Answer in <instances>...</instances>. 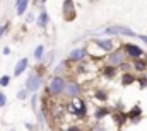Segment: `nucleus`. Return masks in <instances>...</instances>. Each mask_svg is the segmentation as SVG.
<instances>
[{
  "mask_svg": "<svg viewBox=\"0 0 147 131\" xmlns=\"http://www.w3.org/2000/svg\"><path fill=\"white\" fill-rule=\"evenodd\" d=\"M65 85H67L65 77H51V80L48 84V94L51 97H60L65 90Z\"/></svg>",
  "mask_w": 147,
  "mask_h": 131,
  "instance_id": "1",
  "label": "nucleus"
},
{
  "mask_svg": "<svg viewBox=\"0 0 147 131\" xmlns=\"http://www.w3.org/2000/svg\"><path fill=\"white\" fill-rule=\"evenodd\" d=\"M67 111L72 112L75 118H86V114H87V104H86L84 99H80V97L74 99L72 102L67 104Z\"/></svg>",
  "mask_w": 147,
  "mask_h": 131,
  "instance_id": "2",
  "label": "nucleus"
},
{
  "mask_svg": "<svg viewBox=\"0 0 147 131\" xmlns=\"http://www.w3.org/2000/svg\"><path fill=\"white\" fill-rule=\"evenodd\" d=\"M103 34L106 36H128V37H137V33L132 31L127 26H108L103 29Z\"/></svg>",
  "mask_w": 147,
  "mask_h": 131,
  "instance_id": "3",
  "label": "nucleus"
},
{
  "mask_svg": "<svg viewBox=\"0 0 147 131\" xmlns=\"http://www.w3.org/2000/svg\"><path fill=\"white\" fill-rule=\"evenodd\" d=\"M121 49H123L125 56L130 58L132 61H134V60H139V58H144V55H146V51H144L140 46L134 44V43H125V44L121 46Z\"/></svg>",
  "mask_w": 147,
  "mask_h": 131,
  "instance_id": "4",
  "label": "nucleus"
},
{
  "mask_svg": "<svg viewBox=\"0 0 147 131\" xmlns=\"http://www.w3.org/2000/svg\"><path fill=\"white\" fill-rule=\"evenodd\" d=\"M41 85H43V75L41 73H38V72H31L29 73V77H28V80H26V90L28 92H38L39 89H41Z\"/></svg>",
  "mask_w": 147,
  "mask_h": 131,
  "instance_id": "5",
  "label": "nucleus"
},
{
  "mask_svg": "<svg viewBox=\"0 0 147 131\" xmlns=\"http://www.w3.org/2000/svg\"><path fill=\"white\" fill-rule=\"evenodd\" d=\"M106 60H108V65L113 66V68H116V70L123 65V63H127V56H125V53H123V49H121V48H120V49L111 51Z\"/></svg>",
  "mask_w": 147,
  "mask_h": 131,
  "instance_id": "6",
  "label": "nucleus"
},
{
  "mask_svg": "<svg viewBox=\"0 0 147 131\" xmlns=\"http://www.w3.org/2000/svg\"><path fill=\"white\" fill-rule=\"evenodd\" d=\"M63 94H65L69 99H72V100L74 99H79L80 97V94H82V87H80L79 82H75V80H69L67 85H65Z\"/></svg>",
  "mask_w": 147,
  "mask_h": 131,
  "instance_id": "7",
  "label": "nucleus"
},
{
  "mask_svg": "<svg viewBox=\"0 0 147 131\" xmlns=\"http://www.w3.org/2000/svg\"><path fill=\"white\" fill-rule=\"evenodd\" d=\"M86 56H87V49L86 48H75V49H72V53L69 55V61L80 63V61L86 60Z\"/></svg>",
  "mask_w": 147,
  "mask_h": 131,
  "instance_id": "8",
  "label": "nucleus"
},
{
  "mask_svg": "<svg viewBox=\"0 0 147 131\" xmlns=\"http://www.w3.org/2000/svg\"><path fill=\"white\" fill-rule=\"evenodd\" d=\"M63 17H65V21H74L75 19V3L72 0L63 2Z\"/></svg>",
  "mask_w": 147,
  "mask_h": 131,
  "instance_id": "9",
  "label": "nucleus"
},
{
  "mask_svg": "<svg viewBox=\"0 0 147 131\" xmlns=\"http://www.w3.org/2000/svg\"><path fill=\"white\" fill-rule=\"evenodd\" d=\"M92 41H94V44L99 46L105 53H111V51H115L113 39H99V37H96V39H92Z\"/></svg>",
  "mask_w": 147,
  "mask_h": 131,
  "instance_id": "10",
  "label": "nucleus"
},
{
  "mask_svg": "<svg viewBox=\"0 0 147 131\" xmlns=\"http://www.w3.org/2000/svg\"><path fill=\"white\" fill-rule=\"evenodd\" d=\"M28 68H29V60L28 58H21L14 66V77H21Z\"/></svg>",
  "mask_w": 147,
  "mask_h": 131,
  "instance_id": "11",
  "label": "nucleus"
},
{
  "mask_svg": "<svg viewBox=\"0 0 147 131\" xmlns=\"http://www.w3.org/2000/svg\"><path fill=\"white\" fill-rule=\"evenodd\" d=\"M140 118H142V109H140V106H135L134 109H130V111L127 112V119H128L130 123H139Z\"/></svg>",
  "mask_w": 147,
  "mask_h": 131,
  "instance_id": "12",
  "label": "nucleus"
},
{
  "mask_svg": "<svg viewBox=\"0 0 147 131\" xmlns=\"http://www.w3.org/2000/svg\"><path fill=\"white\" fill-rule=\"evenodd\" d=\"M36 22H38V27H41V29H46V27H48V24H50V15H48V12H46L45 7L41 9Z\"/></svg>",
  "mask_w": 147,
  "mask_h": 131,
  "instance_id": "13",
  "label": "nucleus"
},
{
  "mask_svg": "<svg viewBox=\"0 0 147 131\" xmlns=\"http://www.w3.org/2000/svg\"><path fill=\"white\" fill-rule=\"evenodd\" d=\"M132 72H137V73H146V72H147V61L144 60V58L134 60V61H132Z\"/></svg>",
  "mask_w": 147,
  "mask_h": 131,
  "instance_id": "14",
  "label": "nucleus"
},
{
  "mask_svg": "<svg viewBox=\"0 0 147 131\" xmlns=\"http://www.w3.org/2000/svg\"><path fill=\"white\" fill-rule=\"evenodd\" d=\"M67 68H69V60H62L58 66L53 70V77H63V73L67 72Z\"/></svg>",
  "mask_w": 147,
  "mask_h": 131,
  "instance_id": "15",
  "label": "nucleus"
},
{
  "mask_svg": "<svg viewBox=\"0 0 147 131\" xmlns=\"http://www.w3.org/2000/svg\"><path fill=\"white\" fill-rule=\"evenodd\" d=\"M28 7H29V2L28 0H17L16 2V14L17 15H24L26 10H28Z\"/></svg>",
  "mask_w": 147,
  "mask_h": 131,
  "instance_id": "16",
  "label": "nucleus"
},
{
  "mask_svg": "<svg viewBox=\"0 0 147 131\" xmlns=\"http://www.w3.org/2000/svg\"><path fill=\"white\" fill-rule=\"evenodd\" d=\"M111 112V109H108V107H96L94 109V119L96 121H101L105 116H108Z\"/></svg>",
  "mask_w": 147,
  "mask_h": 131,
  "instance_id": "17",
  "label": "nucleus"
},
{
  "mask_svg": "<svg viewBox=\"0 0 147 131\" xmlns=\"http://www.w3.org/2000/svg\"><path fill=\"white\" fill-rule=\"evenodd\" d=\"M135 82V75L130 72V73H121V85L123 87H128Z\"/></svg>",
  "mask_w": 147,
  "mask_h": 131,
  "instance_id": "18",
  "label": "nucleus"
},
{
  "mask_svg": "<svg viewBox=\"0 0 147 131\" xmlns=\"http://www.w3.org/2000/svg\"><path fill=\"white\" fill-rule=\"evenodd\" d=\"M113 119H115V124H116V126H123V124L128 121L125 112H121V114H120V112H115V114H113Z\"/></svg>",
  "mask_w": 147,
  "mask_h": 131,
  "instance_id": "19",
  "label": "nucleus"
},
{
  "mask_svg": "<svg viewBox=\"0 0 147 131\" xmlns=\"http://www.w3.org/2000/svg\"><path fill=\"white\" fill-rule=\"evenodd\" d=\"M33 56H34L36 61H41V60H43V56H45V46H43V44H38L36 48H34Z\"/></svg>",
  "mask_w": 147,
  "mask_h": 131,
  "instance_id": "20",
  "label": "nucleus"
},
{
  "mask_svg": "<svg viewBox=\"0 0 147 131\" xmlns=\"http://www.w3.org/2000/svg\"><path fill=\"white\" fill-rule=\"evenodd\" d=\"M103 75H105L106 78H115V75H116V68H113V66H110V65L103 66Z\"/></svg>",
  "mask_w": 147,
  "mask_h": 131,
  "instance_id": "21",
  "label": "nucleus"
},
{
  "mask_svg": "<svg viewBox=\"0 0 147 131\" xmlns=\"http://www.w3.org/2000/svg\"><path fill=\"white\" fill-rule=\"evenodd\" d=\"M108 97H110V96H108L106 90H96V92H94V99H98V100H101V102H106Z\"/></svg>",
  "mask_w": 147,
  "mask_h": 131,
  "instance_id": "22",
  "label": "nucleus"
},
{
  "mask_svg": "<svg viewBox=\"0 0 147 131\" xmlns=\"http://www.w3.org/2000/svg\"><path fill=\"white\" fill-rule=\"evenodd\" d=\"M28 97H29V92H28L26 89H21V90L17 92V99H19V100H26Z\"/></svg>",
  "mask_w": 147,
  "mask_h": 131,
  "instance_id": "23",
  "label": "nucleus"
},
{
  "mask_svg": "<svg viewBox=\"0 0 147 131\" xmlns=\"http://www.w3.org/2000/svg\"><path fill=\"white\" fill-rule=\"evenodd\" d=\"M10 84V77L9 75H2L0 77V87H7Z\"/></svg>",
  "mask_w": 147,
  "mask_h": 131,
  "instance_id": "24",
  "label": "nucleus"
},
{
  "mask_svg": "<svg viewBox=\"0 0 147 131\" xmlns=\"http://www.w3.org/2000/svg\"><path fill=\"white\" fill-rule=\"evenodd\" d=\"M135 82H139L140 89H146L147 87V77H135Z\"/></svg>",
  "mask_w": 147,
  "mask_h": 131,
  "instance_id": "25",
  "label": "nucleus"
},
{
  "mask_svg": "<svg viewBox=\"0 0 147 131\" xmlns=\"http://www.w3.org/2000/svg\"><path fill=\"white\" fill-rule=\"evenodd\" d=\"M31 106H33V109L38 112V96L36 94H33V97H31Z\"/></svg>",
  "mask_w": 147,
  "mask_h": 131,
  "instance_id": "26",
  "label": "nucleus"
},
{
  "mask_svg": "<svg viewBox=\"0 0 147 131\" xmlns=\"http://www.w3.org/2000/svg\"><path fill=\"white\" fill-rule=\"evenodd\" d=\"M5 104H7V96L3 92H0V109L5 107Z\"/></svg>",
  "mask_w": 147,
  "mask_h": 131,
  "instance_id": "27",
  "label": "nucleus"
},
{
  "mask_svg": "<svg viewBox=\"0 0 147 131\" xmlns=\"http://www.w3.org/2000/svg\"><path fill=\"white\" fill-rule=\"evenodd\" d=\"M9 31V24H3V26H0V39H2V36Z\"/></svg>",
  "mask_w": 147,
  "mask_h": 131,
  "instance_id": "28",
  "label": "nucleus"
},
{
  "mask_svg": "<svg viewBox=\"0 0 147 131\" xmlns=\"http://www.w3.org/2000/svg\"><path fill=\"white\" fill-rule=\"evenodd\" d=\"M86 63H79V68H77V73H84V72H86V70H87V68H86Z\"/></svg>",
  "mask_w": 147,
  "mask_h": 131,
  "instance_id": "29",
  "label": "nucleus"
},
{
  "mask_svg": "<svg viewBox=\"0 0 147 131\" xmlns=\"http://www.w3.org/2000/svg\"><path fill=\"white\" fill-rule=\"evenodd\" d=\"M65 131H82V130H80L77 124H70V126H69V128H67Z\"/></svg>",
  "mask_w": 147,
  "mask_h": 131,
  "instance_id": "30",
  "label": "nucleus"
},
{
  "mask_svg": "<svg viewBox=\"0 0 147 131\" xmlns=\"http://www.w3.org/2000/svg\"><path fill=\"white\" fill-rule=\"evenodd\" d=\"M137 37H139V39H142V41L147 44V36H144V34H140V36H139V34H137Z\"/></svg>",
  "mask_w": 147,
  "mask_h": 131,
  "instance_id": "31",
  "label": "nucleus"
},
{
  "mask_svg": "<svg viewBox=\"0 0 147 131\" xmlns=\"http://www.w3.org/2000/svg\"><path fill=\"white\" fill-rule=\"evenodd\" d=\"M3 55H5V56H7V55H10V48H9V46H5V48H3Z\"/></svg>",
  "mask_w": 147,
  "mask_h": 131,
  "instance_id": "32",
  "label": "nucleus"
},
{
  "mask_svg": "<svg viewBox=\"0 0 147 131\" xmlns=\"http://www.w3.org/2000/svg\"><path fill=\"white\" fill-rule=\"evenodd\" d=\"M33 19H34V15H33V14H28V17H26V21H28V22H31Z\"/></svg>",
  "mask_w": 147,
  "mask_h": 131,
  "instance_id": "33",
  "label": "nucleus"
},
{
  "mask_svg": "<svg viewBox=\"0 0 147 131\" xmlns=\"http://www.w3.org/2000/svg\"><path fill=\"white\" fill-rule=\"evenodd\" d=\"M144 60H146V61H147V53H146V55H144Z\"/></svg>",
  "mask_w": 147,
  "mask_h": 131,
  "instance_id": "34",
  "label": "nucleus"
}]
</instances>
